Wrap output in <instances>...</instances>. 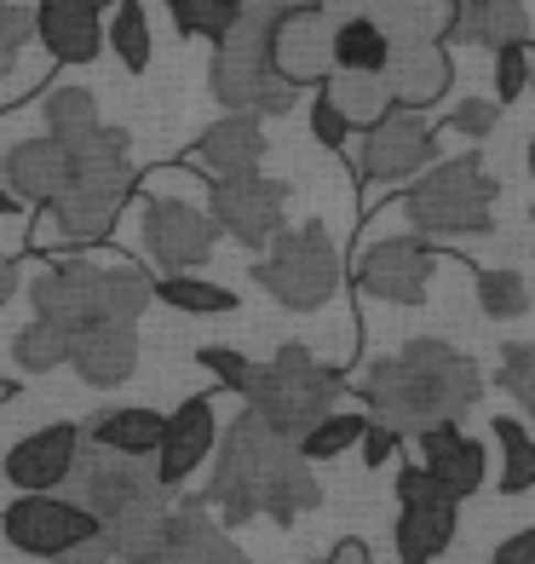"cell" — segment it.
Listing matches in <instances>:
<instances>
[{
  "label": "cell",
  "instance_id": "cell-18",
  "mask_svg": "<svg viewBox=\"0 0 535 564\" xmlns=\"http://www.w3.org/2000/svg\"><path fill=\"white\" fill-rule=\"evenodd\" d=\"M219 449V409H214V392H196L185 398L167 415L162 426V449H156V478L167 484V490H185V484L196 478V467Z\"/></svg>",
  "mask_w": 535,
  "mask_h": 564
},
{
  "label": "cell",
  "instance_id": "cell-29",
  "mask_svg": "<svg viewBox=\"0 0 535 564\" xmlns=\"http://www.w3.org/2000/svg\"><path fill=\"white\" fill-rule=\"evenodd\" d=\"M323 93L335 98V110L351 121V133H369V127L386 116V110H397L386 75H351V69H335V75L323 82Z\"/></svg>",
  "mask_w": 535,
  "mask_h": 564
},
{
  "label": "cell",
  "instance_id": "cell-6",
  "mask_svg": "<svg viewBox=\"0 0 535 564\" xmlns=\"http://www.w3.org/2000/svg\"><path fill=\"white\" fill-rule=\"evenodd\" d=\"M495 173L478 156H438L421 178H410L403 191V219H410L415 237L426 242H449V237H483L495 230Z\"/></svg>",
  "mask_w": 535,
  "mask_h": 564
},
{
  "label": "cell",
  "instance_id": "cell-30",
  "mask_svg": "<svg viewBox=\"0 0 535 564\" xmlns=\"http://www.w3.org/2000/svg\"><path fill=\"white\" fill-rule=\"evenodd\" d=\"M105 46L121 58L127 75H144L150 58H156V35H150V12L144 0H116L105 12Z\"/></svg>",
  "mask_w": 535,
  "mask_h": 564
},
{
  "label": "cell",
  "instance_id": "cell-11",
  "mask_svg": "<svg viewBox=\"0 0 535 564\" xmlns=\"http://www.w3.org/2000/svg\"><path fill=\"white\" fill-rule=\"evenodd\" d=\"M444 156L438 144V127L426 121V110H386L369 133H363V150H357V178L363 191H380V185H410L421 178L432 162Z\"/></svg>",
  "mask_w": 535,
  "mask_h": 564
},
{
  "label": "cell",
  "instance_id": "cell-51",
  "mask_svg": "<svg viewBox=\"0 0 535 564\" xmlns=\"http://www.w3.org/2000/svg\"><path fill=\"white\" fill-rule=\"evenodd\" d=\"M455 7H490V0H455ZM513 7H529V0H513Z\"/></svg>",
  "mask_w": 535,
  "mask_h": 564
},
{
  "label": "cell",
  "instance_id": "cell-52",
  "mask_svg": "<svg viewBox=\"0 0 535 564\" xmlns=\"http://www.w3.org/2000/svg\"><path fill=\"white\" fill-rule=\"evenodd\" d=\"M81 7H92V12H110V7H116V0H81Z\"/></svg>",
  "mask_w": 535,
  "mask_h": 564
},
{
  "label": "cell",
  "instance_id": "cell-9",
  "mask_svg": "<svg viewBox=\"0 0 535 564\" xmlns=\"http://www.w3.org/2000/svg\"><path fill=\"white\" fill-rule=\"evenodd\" d=\"M0 535H7V547L35 558V564H64L75 547H87L98 530V519L87 507H75L64 490L53 496H18L7 501V512H0Z\"/></svg>",
  "mask_w": 535,
  "mask_h": 564
},
{
  "label": "cell",
  "instance_id": "cell-34",
  "mask_svg": "<svg viewBox=\"0 0 535 564\" xmlns=\"http://www.w3.org/2000/svg\"><path fill=\"white\" fill-rule=\"evenodd\" d=\"M363 426H369V409H328V415L299 438V455L312 460V467H323V460H340L346 449H357Z\"/></svg>",
  "mask_w": 535,
  "mask_h": 564
},
{
  "label": "cell",
  "instance_id": "cell-26",
  "mask_svg": "<svg viewBox=\"0 0 535 564\" xmlns=\"http://www.w3.org/2000/svg\"><path fill=\"white\" fill-rule=\"evenodd\" d=\"M529 7H513V0H490V7H455V30L449 41L461 46H483V53H495V46H513V41H529Z\"/></svg>",
  "mask_w": 535,
  "mask_h": 564
},
{
  "label": "cell",
  "instance_id": "cell-53",
  "mask_svg": "<svg viewBox=\"0 0 535 564\" xmlns=\"http://www.w3.org/2000/svg\"><path fill=\"white\" fill-rule=\"evenodd\" d=\"M529 87H535V35H529Z\"/></svg>",
  "mask_w": 535,
  "mask_h": 564
},
{
  "label": "cell",
  "instance_id": "cell-8",
  "mask_svg": "<svg viewBox=\"0 0 535 564\" xmlns=\"http://www.w3.org/2000/svg\"><path fill=\"white\" fill-rule=\"evenodd\" d=\"M87 438V432H81ZM64 496L75 507H87L98 530L127 519V512H139L150 501H167L173 490L156 478V467L150 460H127V455H110V449H98V444H81V455H75V467L64 478Z\"/></svg>",
  "mask_w": 535,
  "mask_h": 564
},
{
  "label": "cell",
  "instance_id": "cell-7",
  "mask_svg": "<svg viewBox=\"0 0 535 564\" xmlns=\"http://www.w3.org/2000/svg\"><path fill=\"white\" fill-rule=\"evenodd\" d=\"M340 276H346V260L328 225L305 219V225H288L260 260H253V282L283 305V312H323L328 300L340 294Z\"/></svg>",
  "mask_w": 535,
  "mask_h": 564
},
{
  "label": "cell",
  "instance_id": "cell-21",
  "mask_svg": "<svg viewBox=\"0 0 535 564\" xmlns=\"http://www.w3.org/2000/svg\"><path fill=\"white\" fill-rule=\"evenodd\" d=\"M386 87H392V105H403V110H432V105H444V93L455 87L449 41H403V46H392V58H386Z\"/></svg>",
  "mask_w": 535,
  "mask_h": 564
},
{
  "label": "cell",
  "instance_id": "cell-17",
  "mask_svg": "<svg viewBox=\"0 0 535 564\" xmlns=\"http://www.w3.org/2000/svg\"><path fill=\"white\" fill-rule=\"evenodd\" d=\"M139 564H248V553L237 547V535L214 519V507L201 496L173 501L162 542L150 547Z\"/></svg>",
  "mask_w": 535,
  "mask_h": 564
},
{
  "label": "cell",
  "instance_id": "cell-49",
  "mask_svg": "<svg viewBox=\"0 0 535 564\" xmlns=\"http://www.w3.org/2000/svg\"><path fill=\"white\" fill-rule=\"evenodd\" d=\"M0 214H23V208H18V196L7 191V178H0Z\"/></svg>",
  "mask_w": 535,
  "mask_h": 564
},
{
  "label": "cell",
  "instance_id": "cell-19",
  "mask_svg": "<svg viewBox=\"0 0 535 564\" xmlns=\"http://www.w3.org/2000/svg\"><path fill=\"white\" fill-rule=\"evenodd\" d=\"M265 121L260 116H242V110H225L208 133H201L190 150H185V167H196L201 178H242V173H260L265 162Z\"/></svg>",
  "mask_w": 535,
  "mask_h": 564
},
{
  "label": "cell",
  "instance_id": "cell-22",
  "mask_svg": "<svg viewBox=\"0 0 535 564\" xmlns=\"http://www.w3.org/2000/svg\"><path fill=\"white\" fill-rule=\"evenodd\" d=\"M35 41L46 46L53 64L81 69V64L98 58V46H105V12L81 7V0H41L35 7Z\"/></svg>",
  "mask_w": 535,
  "mask_h": 564
},
{
  "label": "cell",
  "instance_id": "cell-35",
  "mask_svg": "<svg viewBox=\"0 0 535 564\" xmlns=\"http://www.w3.org/2000/svg\"><path fill=\"white\" fill-rule=\"evenodd\" d=\"M69 335L58 323H30V328H18L12 335V357H18V369L23 375H53V369H69Z\"/></svg>",
  "mask_w": 535,
  "mask_h": 564
},
{
  "label": "cell",
  "instance_id": "cell-27",
  "mask_svg": "<svg viewBox=\"0 0 535 564\" xmlns=\"http://www.w3.org/2000/svg\"><path fill=\"white\" fill-rule=\"evenodd\" d=\"M374 23L392 35V46H403V41H449L455 0H380Z\"/></svg>",
  "mask_w": 535,
  "mask_h": 564
},
{
  "label": "cell",
  "instance_id": "cell-48",
  "mask_svg": "<svg viewBox=\"0 0 535 564\" xmlns=\"http://www.w3.org/2000/svg\"><path fill=\"white\" fill-rule=\"evenodd\" d=\"M18 294V260H7V253H0V305H7Z\"/></svg>",
  "mask_w": 535,
  "mask_h": 564
},
{
  "label": "cell",
  "instance_id": "cell-45",
  "mask_svg": "<svg viewBox=\"0 0 535 564\" xmlns=\"http://www.w3.org/2000/svg\"><path fill=\"white\" fill-rule=\"evenodd\" d=\"M490 564H535V524H524V530L506 535V542H495Z\"/></svg>",
  "mask_w": 535,
  "mask_h": 564
},
{
  "label": "cell",
  "instance_id": "cell-2",
  "mask_svg": "<svg viewBox=\"0 0 535 564\" xmlns=\"http://www.w3.org/2000/svg\"><path fill=\"white\" fill-rule=\"evenodd\" d=\"M478 392H483L478 364L432 335L369 364V375L357 380V403L369 409V421H386L403 438H415L426 426H444V421H467Z\"/></svg>",
  "mask_w": 535,
  "mask_h": 564
},
{
  "label": "cell",
  "instance_id": "cell-33",
  "mask_svg": "<svg viewBox=\"0 0 535 564\" xmlns=\"http://www.w3.org/2000/svg\"><path fill=\"white\" fill-rule=\"evenodd\" d=\"M41 127H46V139H58V144L81 139L98 127V98L87 87H53L41 98Z\"/></svg>",
  "mask_w": 535,
  "mask_h": 564
},
{
  "label": "cell",
  "instance_id": "cell-13",
  "mask_svg": "<svg viewBox=\"0 0 535 564\" xmlns=\"http://www.w3.org/2000/svg\"><path fill=\"white\" fill-rule=\"evenodd\" d=\"M455 512L461 501H449L438 484L426 478V467H397V564H432L455 542Z\"/></svg>",
  "mask_w": 535,
  "mask_h": 564
},
{
  "label": "cell",
  "instance_id": "cell-28",
  "mask_svg": "<svg viewBox=\"0 0 535 564\" xmlns=\"http://www.w3.org/2000/svg\"><path fill=\"white\" fill-rule=\"evenodd\" d=\"M150 300H162L167 312H185V317H231L237 312V294L225 282H208L196 271H178V276H150Z\"/></svg>",
  "mask_w": 535,
  "mask_h": 564
},
{
  "label": "cell",
  "instance_id": "cell-32",
  "mask_svg": "<svg viewBox=\"0 0 535 564\" xmlns=\"http://www.w3.org/2000/svg\"><path fill=\"white\" fill-rule=\"evenodd\" d=\"M495 444H501V496H524L535 490V432L513 415H495L490 421Z\"/></svg>",
  "mask_w": 535,
  "mask_h": 564
},
{
  "label": "cell",
  "instance_id": "cell-40",
  "mask_svg": "<svg viewBox=\"0 0 535 564\" xmlns=\"http://www.w3.org/2000/svg\"><path fill=\"white\" fill-rule=\"evenodd\" d=\"M529 87V41L495 46V105H513Z\"/></svg>",
  "mask_w": 535,
  "mask_h": 564
},
{
  "label": "cell",
  "instance_id": "cell-15",
  "mask_svg": "<svg viewBox=\"0 0 535 564\" xmlns=\"http://www.w3.org/2000/svg\"><path fill=\"white\" fill-rule=\"evenodd\" d=\"M271 69L283 75L294 93H305V87L317 93L328 75H335V23H328L312 0L276 18V30H271Z\"/></svg>",
  "mask_w": 535,
  "mask_h": 564
},
{
  "label": "cell",
  "instance_id": "cell-36",
  "mask_svg": "<svg viewBox=\"0 0 535 564\" xmlns=\"http://www.w3.org/2000/svg\"><path fill=\"white\" fill-rule=\"evenodd\" d=\"M472 289H478L483 317H495V323H513L529 312V282L518 271H472Z\"/></svg>",
  "mask_w": 535,
  "mask_h": 564
},
{
  "label": "cell",
  "instance_id": "cell-38",
  "mask_svg": "<svg viewBox=\"0 0 535 564\" xmlns=\"http://www.w3.org/2000/svg\"><path fill=\"white\" fill-rule=\"evenodd\" d=\"M495 387L513 398L524 415L535 421V340H513L501 346V364H495Z\"/></svg>",
  "mask_w": 535,
  "mask_h": 564
},
{
  "label": "cell",
  "instance_id": "cell-46",
  "mask_svg": "<svg viewBox=\"0 0 535 564\" xmlns=\"http://www.w3.org/2000/svg\"><path fill=\"white\" fill-rule=\"evenodd\" d=\"M312 7H317L328 23H351V18H374L380 0H312Z\"/></svg>",
  "mask_w": 535,
  "mask_h": 564
},
{
  "label": "cell",
  "instance_id": "cell-12",
  "mask_svg": "<svg viewBox=\"0 0 535 564\" xmlns=\"http://www.w3.org/2000/svg\"><path fill=\"white\" fill-rule=\"evenodd\" d=\"M208 214L219 225V237H237L242 248H271L288 230V185L265 173L242 178H214L208 185Z\"/></svg>",
  "mask_w": 535,
  "mask_h": 564
},
{
  "label": "cell",
  "instance_id": "cell-24",
  "mask_svg": "<svg viewBox=\"0 0 535 564\" xmlns=\"http://www.w3.org/2000/svg\"><path fill=\"white\" fill-rule=\"evenodd\" d=\"M162 426H167L162 409L121 403V409H105V415H92L81 432H87V444L110 449V455H127V460H156V449H162Z\"/></svg>",
  "mask_w": 535,
  "mask_h": 564
},
{
  "label": "cell",
  "instance_id": "cell-16",
  "mask_svg": "<svg viewBox=\"0 0 535 564\" xmlns=\"http://www.w3.org/2000/svg\"><path fill=\"white\" fill-rule=\"evenodd\" d=\"M81 426L75 421H53V426H35L23 432V438L7 449V460H0V478L12 484L18 496H53L64 490V478L75 467V455H81Z\"/></svg>",
  "mask_w": 535,
  "mask_h": 564
},
{
  "label": "cell",
  "instance_id": "cell-1",
  "mask_svg": "<svg viewBox=\"0 0 535 564\" xmlns=\"http://www.w3.org/2000/svg\"><path fill=\"white\" fill-rule=\"evenodd\" d=\"M219 512V524H253V519H271V524H294L305 512L323 507V484L312 473V460L299 455L294 438L271 432L253 409L219 432V449H214V478L201 490Z\"/></svg>",
  "mask_w": 535,
  "mask_h": 564
},
{
  "label": "cell",
  "instance_id": "cell-3",
  "mask_svg": "<svg viewBox=\"0 0 535 564\" xmlns=\"http://www.w3.org/2000/svg\"><path fill=\"white\" fill-rule=\"evenodd\" d=\"M30 305L41 323H58L69 340L98 335V328H139L150 305V271L133 260L69 253V260H53L30 282Z\"/></svg>",
  "mask_w": 535,
  "mask_h": 564
},
{
  "label": "cell",
  "instance_id": "cell-43",
  "mask_svg": "<svg viewBox=\"0 0 535 564\" xmlns=\"http://www.w3.org/2000/svg\"><path fill=\"white\" fill-rule=\"evenodd\" d=\"M312 139H317L323 150H346V144H351V121L335 110V98H328L323 87L312 93Z\"/></svg>",
  "mask_w": 535,
  "mask_h": 564
},
{
  "label": "cell",
  "instance_id": "cell-44",
  "mask_svg": "<svg viewBox=\"0 0 535 564\" xmlns=\"http://www.w3.org/2000/svg\"><path fill=\"white\" fill-rule=\"evenodd\" d=\"M357 455H363V467H369V473L392 467V460L403 455V432H392L386 421H369V426H363V438H357Z\"/></svg>",
  "mask_w": 535,
  "mask_h": 564
},
{
  "label": "cell",
  "instance_id": "cell-23",
  "mask_svg": "<svg viewBox=\"0 0 535 564\" xmlns=\"http://www.w3.org/2000/svg\"><path fill=\"white\" fill-rule=\"evenodd\" d=\"M0 178H7V191L18 196V208H46V202H58L64 185H69V156L58 139H23L7 150V162H0Z\"/></svg>",
  "mask_w": 535,
  "mask_h": 564
},
{
  "label": "cell",
  "instance_id": "cell-14",
  "mask_svg": "<svg viewBox=\"0 0 535 564\" xmlns=\"http://www.w3.org/2000/svg\"><path fill=\"white\" fill-rule=\"evenodd\" d=\"M432 276H438V242L415 237V230L410 237H386V242L363 248V260H357V271H351L357 289L386 300V305H421Z\"/></svg>",
  "mask_w": 535,
  "mask_h": 564
},
{
  "label": "cell",
  "instance_id": "cell-41",
  "mask_svg": "<svg viewBox=\"0 0 535 564\" xmlns=\"http://www.w3.org/2000/svg\"><path fill=\"white\" fill-rule=\"evenodd\" d=\"M196 364L208 369V375L219 380L225 392H237V398H242V387H248V375H253V357H242L237 346H201V351H196Z\"/></svg>",
  "mask_w": 535,
  "mask_h": 564
},
{
  "label": "cell",
  "instance_id": "cell-31",
  "mask_svg": "<svg viewBox=\"0 0 535 564\" xmlns=\"http://www.w3.org/2000/svg\"><path fill=\"white\" fill-rule=\"evenodd\" d=\"M386 58H392V35L380 30L374 18L335 23V69H351V75H386Z\"/></svg>",
  "mask_w": 535,
  "mask_h": 564
},
{
  "label": "cell",
  "instance_id": "cell-5",
  "mask_svg": "<svg viewBox=\"0 0 535 564\" xmlns=\"http://www.w3.org/2000/svg\"><path fill=\"white\" fill-rule=\"evenodd\" d=\"M340 392H346V375L317 364V357L305 351L299 340H288V346H276L265 364H253L248 387H242V403L271 432H283V438L299 444L305 432H312L328 409L340 403Z\"/></svg>",
  "mask_w": 535,
  "mask_h": 564
},
{
  "label": "cell",
  "instance_id": "cell-37",
  "mask_svg": "<svg viewBox=\"0 0 535 564\" xmlns=\"http://www.w3.org/2000/svg\"><path fill=\"white\" fill-rule=\"evenodd\" d=\"M167 12L178 23V35H196V41H225V30L237 23V0H167Z\"/></svg>",
  "mask_w": 535,
  "mask_h": 564
},
{
  "label": "cell",
  "instance_id": "cell-4",
  "mask_svg": "<svg viewBox=\"0 0 535 564\" xmlns=\"http://www.w3.org/2000/svg\"><path fill=\"white\" fill-rule=\"evenodd\" d=\"M305 7V0H237V23L225 30V41L214 46V98L225 110H242V116H288L294 110V87L271 69V30L276 18Z\"/></svg>",
  "mask_w": 535,
  "mask_h": 564
},
{
  "label": "cell",
  "instance_id": "cell-39",
  "mask_svg": "<svg viewBox=\"0 0 535 564\" xmlns=\"http://www.w3.org/2000/svg\"><path fill=\"white\" fill-rule=\"evenodd\" d=\"M30 41H35V12L18 7V0H0V82L23 64Z\"/></svg>",
  "mask_w": 535,
  "mask_h": 564
},
{
  "label": "cell",
  "instance_id": "cell-10",
  "mask_svg": "<svg viewBox=\"0 0 535 564\" xmlns=\"http://www.w3.org/2000/svg\"><path fill=\"white\" fill-rule=\"evenodd\" d=\"M214 242H219V225H214L208 208H196L190 196H144L139 253L156 265V276H178V271L208 265Z\"/></svg>",
  "mask_w": 535,
  "mask_h": 564
},
{
  "label": "cell",
  "instance_id": "cell-20",
  "mask_svg": "<svg viewBox=\"0 0 535 564\" xmlns=\"http://www.w3.org/2000/svg\"><path fill=\"white\" fill-rule=\"evenodd\" d=\"M415 449H421L426 478L438 484L449 501L478 496V490H483V478H490V449H483L478 438H467L461 421H444V426L415 432Z\"/></svg>",
  "mask_w": 535,
  "mask_h": 564
},
{
  "label": "cell",
  "instance_id": "cell-47",
  "mask_svg": "<svg viewBox=\"0 0 535 564\" xmlns=\"http://www.w3.org/2000/svg\"><path fill=\"white\" fill-rule=\"evenodd\" d=\"M323 564H369V547H363V542H340V547L328 553Z\"/></svg>",
  "mask_w": 535,
  "mask_h": 564
},
{
  "label": "cell",
  "instance_id": "cell-50",
  "mask_svg": "<svg viewBox=\"0 0 535 564\" xmlns=\"http://www.w3.org/2000/svg\"><path fill=\"white\" fill-rule=\"evenodd\" d=\"M12 398H18V380H7V375H0V409H7Z\"/></svg>",
  "mask_w": 535,
  "mask_h": 564
},
{
  "label": "cell",
  "instance_id": "cell-42",
  "mask_svg": "<svg viewBox=\"0 0 535 564\" xmlns=\"http://www.w3.org/2000/svg\"><path fill=\"white\" fill-rule=\"evenodd\" d=\"M449 133H461V139H490L495 127H501V105L495 98H461L449 116H444Z\"/></svg>",
  "mask_w": 535,
  "mask_h": 564
},
{
  "label": "cell",
  "instance_id": "cell-25",
  "mask_svg": "<svg viewBox=\"0 0 535 564\" xmlns=\"http://www.w3.org/2000/svg\"><path fill=\"white\" fill-rule=\"evenodd\" d=\"M69 369L81 375V387L110 392L121 380H133L139 369V328H98L69 346Z\"/></svg>",
  "mask_w": 535,
  "mask_h": 564
}]
</instances>
